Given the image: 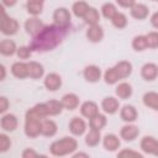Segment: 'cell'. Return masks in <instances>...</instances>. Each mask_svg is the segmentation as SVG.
<instances>
[{
  "instance_id": "cell-39",
  "label": "cell",
  "mask_w": 158,
  "mask_h": 158,
  "mask_svg": "<svg viewBox=\"0 0 158 158\" xmlns=\"http://www.w3.org/2000/svg\"><path fill=\"white\" fill-rule=\"evenodd\" d=\"M10 147H11V139H10V137L5 132L0 133V152L1 153H5V152H7L10 149Z\"/></svg>"
},
{
  "instance_id": "cell-36",
  "label": "cell",
  "mask_w": 158,
  "mask_h": 158,
  "mask_svg": "<svg viewBox=\"0 0 158 158\" xmlns=\"http://www.w3.org/2000/svg\"><path fill=\"white\" fill-rule=\"evenodd\" d=\"M102 77H104V81L106 84H109V85H114V84H116V83L120 81V78H118V75H117V73H116V70H115L114 67L107 68L105 70V73H104Z\"/></svg>"
},
{
  "instance_id": "cell-15",
  "label": "cell",
  "mask_w": 158,
  "mask_h": 158,
  "mask_svg": "<svg viewBox=\"0 0 158 158\" xmlns=\"http://www.w3.org/2000/svg\"><path fill=\"white\" fill-rule=\"evenodd\" d=\"M86 38L89 42H93V43H98V42H101L102 38H104V30L102 27L96 23V25H90L86 30Z\"/></svg>"
},
{
  "instance_id": "cell-14",
  "label": "cell",
  "mask_w": 158,
  "mask_h": 158,
  "mask_svg": "<svg viewBox=\"0 0 158 158\" xmlns=\"http://www.w3.org/2000/svg\"><path fill=\"white\" fill-rule=\"evenodd\" d=\"M101 109L107 115H114L120 109V101L114 96H106L101 101Z\"/></svg>"
},
{
  "instance_id": "cell-7",
  "label": "cell",
  "mask_w": 158,
  "mask_h": 158,
  "mask_svg": "<svg viewBox=\"0 0 158 158\" xmlns=\"http://www.w3.org/2000/svg\"><path fill=\"white\" fill-rule=\"evenodd\" d=\"M25 31L26 33H28L30 36H36L37 33L41 32V30L44 27L43 22L37 17V16H32V17H28L26 21H25Z\"/></svg>"
},
{
  "instance_id": "cell-18",
  "label": "cell",
  "mask_w": 158,
  "mask_h": 158,
  "mask_svg": "<svg viewBox=\"0 0 158 158\" xmlns=\"http://www.w3.org/2000/svg\"><path fill=\"white\" fill-rule=\"evenodd\" d=\"M102 146L109 152H115L120 148L121 141L115 133H107L102 137Z\"/></svg>"
},
{
  "instance_id": "cell-13",
  "label": "cell",
  "mask_w": 158,
  "mask_h": 158,
  "mask_svg": "<svg viewBox=\"0 0 158 158\" xmlns=\"http://www.w3.org/2000/svg\"><path fill=\"white\" fill-rule=\"evenodd\" d=\"M141 77L146 81H153L158 77V65L152 62L143 64L141 68Z\"/></svg>"
},
{
  "instance_id": "cell-24",
  "label": "cell",
  "mask_w": 158,
  "mask_h": 158,
  "mask_svg": "<svg viewBox=\"0 0 158 158\" xmlns=\"http://www.w3.org/2000/svg\"><path fill=\"white\" fill-rule=\"evenodd\" d=\"M62 104H63L65 110L73 111L79 106V96L77 94H74V93H68V94L63 95Z\"/></svg>"
},
{
  "instance_id": "cell-26",
  "label": "cell",
  "mask_w": 158,
  "mask_h": 158,
  "mask_svg": "<svg viewBox=\"0 0 158 158\" xmlns=\"http://www.w3.org/2000/svg\"><path fill=\"white\" fill-rule=\"evenodd\" d=\"M28 63V78L31 79H41L44 74V68L41 63L31 60Z\"/></svg>"
},
{
  "instance_id": "cell-16",
  "label": "cell",
  "mask_w": 158,
  "mask_h": 158,
  "mask_svg": "<svg viewBox=\"0 0 158 158\" xmlns=\"http://www.w3.org/2000/svg\"><path fill=\"white\" fill-rule=\"evenodd\" d=\"M120 117L126 123H132L137 120L138 112L133 105H123L120 110Z\"/></svg>"
},
{
  "instance_id": "cell-9",
  "label": "cell",
  "mask_w": 158,
  "mask_h": 158,
  "mask_svg": "<svg viewBox=\"0 0 158 158\" xmlns=\"http://www.w3.org/2000/svg\"><path fill=\"white\" fill-rule=\"evenodd\" d=\"M68 127H69L70 133H72L73 136H75V137L83 136V135L85 133V131H86V123H85V121H84L81 117H79V116H74V117L69 121Z\"/></svg>"
},
{
  "instance_id": "cell-6",
  "label": "cell",
  "mask_w": 158,
  "mask_h": 158,
  "mask_svg": "<svg viewBox=\"0 0 158 158\" xmlns=\"http://www.w3.org/2000/svg\"><path fill=\"white\" fill-rule=\"evenodd\" d=\"M70 11L67 7H58L53 12V21L59 26H70Z\"/></svg>"
},
{
  "instance_id": "cell-8",
  "label": "cell",
  "mask_w": 158,
  "mask_h": 158,
  "mask_svg": "<svg viewBox=\"0 0 158 158\" xmlns=\"http://www.w3.org/2000/svg\"><path fill=\"white\" fill-rule=\"evenodd\" d=\"M83 77L88 83H98L102 77V72H101L99 65L90 64V65H86L84 68Z\"/></svg>"
},
{
  "instance_id": "cell-25",
  "label": "cell",
  "mask_w": 158,
  "mask_h": 158,
  "mask_svg": "<svg viewBox=\"0 0 158 158\" xmlns=\"http://www.w3.org/2000/svg\"><path fill=\"white\" fill-rule=\"evenodd\" d=\"M17 52V47H16V43L10 40V38H5L0 42V53L2 56H6V57H11L14 56L15 53Z\"/></svg>"
},
{
  "instance_id": "cell-23",
  "label": "cell",
  "mask_w": 158,
  "mask_h": 158,
  "mask_svg": "<svg viewBox=\"0 0 158 158\" xmlns=\"http://www.w3.org/2000/svg\"><path fill=\"white\" fill-rule=\"evenodd\" d=\"M132 93H133V90H132L131 84H128V83H126V81L118 83V84L116 85V88H115V94H116V96H117L118 99H122V100H126V99L131 98V96H132Z\"/></svg>"
},
{
  "instance_id": "cell-31",
  "label": "cell",
  "mask_w": 158,
  "mask_h": 158,
  "mask_svg": "<svg viewBox=\"0 0 158 158\" xmlns=\"http://www.w3.org/2000/svg\"><path fill=\"white\" fill-rule=\"evenodd\" d=\"M46 105H47V110H48V116H57V115H60L62 111L64 110V106L62 104V100H48L46 101Z\"/></svg>"
},
{
  "instance_id": "cell-33",
  "label": "cell",
  "mask_w": 158,
  "mask_h": 158,
  "mask_svg": "<svg viewBox=\"0 0 158 158\" xmlns=\"http://www.w3.org/2000/svg\"><path fill=\"white\" fill-rule=\"evenodd\" d=\"M83 20H84V22L86 23V25H96V23H99V20H100V14H99V11H98V9H95V7H89V10H88V12L85 14V16L83 17Z\"/></svg>"
},
{
  "instance_id": "cell-11",
  "label": "cell",
  "mask_w": 158,
  "mask_h": 158,
  "mask_svg": "<svg viewBox=\"0 0 158 158\" xmlns=\"http://www.w3.org/2000/svg\"><path fill=\"white\" fill-rule=\"evenodd\" d=\"M43 85L49 91H57L62 86V77L58 73H48L44 77Z\"/></svg>"
},
{
  "instance_id": "cell-10",
  "label": "cell",
  "mask_w": 158,
  "mask_h": 158,
  "mask_svg": "<svg viewBox=\"0 0 158 158\" xmlns=\"http://www.w3.org/2000/svg\"><path fill=\"white\" fill-rule=\"evenodd\" d=\"M0 126L4 132H14L19 126V120L14 114H2Z\"/></svg>"
},
{
  "instance_id": "cell-27",
  "label": "cell",
  "mask_w": 158,
  "mask_h": 158,
  "mask_svg": "<svg viewBox=\"0 0 158 158\" xmlns=\"http://www.w3.org/2000/svg\"><path fill=\"white\" fill-rule=\"evenodd\" d=\"M142 101H143V105L154 110V111H158V93L156 91H147L143 98H142Z\"/></svg>"
},
{
  "instance_id": "cell-38",
  "label": "cell",
  "mask_w": 158,
  "mask_h": 158,
  "mask_svg": "<svg viewBox=\"0 0 158 158\" xmlns=\"http://www.w3.org/2000/svg\"><path fill=\"white\" fill-rule=\"evenodd\" d=\"M146 40H147V46L148 48L156 49L158 48V31H151L146 35Z\"/></svg>"
},
{
  "instance_id": "cell-3",
  "label": "cell",
  "mask_w": 158,
  "mask_h": 158,
  "mask_svg": "<svg viewBox=\"0 0 158 158\" xmlns=\"http://www.w3.org/2000/svg\"><path fill=\"white\" fill-rule=\"evenodd\" d=\"M42 120L40 116H37L32 109H28L25 115V126L23 131L25 135L30 138H36L41 135V126H42Z\"/></svg>"
},
{
  "instance_id": "cell-12",
  "label": "cell",
  "mask_w": 158,
  "mask_h": 158,
  "mask_svg": "<svg viewBox=\"0 0 158 158\" xmlns=\"http://www.w3.org/2000/svg\"><path fill=\"white\" fill-rule=\"evenodd\" d=\"M139 135V128L132 123H127L121 127L120 130V137L126 141V142H132L135 141Z\"/></svg>"
},
{
  "instance_id": "cell-17",
  "label": "cell",
  "mask_w": 158,
  "mask_h": 158,
  "mask_svg": "<svg viewBox=\"0 0 158 158\" xmlns=\"http://www.w3.org/2000/svg\"><path fill=\"white\" fill-rule=\"evenodd\" d=\"M11 74L17 79L28 78V63L27 62H14L11 65Z\"/></svg>"
},
{
  "instance_id": "cell-45",
  "label": "cell",
  "mask_w": 158,
  "mask_h": 158,
  "mask_svg": "<svg viewBox=\"0 0 158 158\" xmlns=\"http://www.w3.org/2000/svg\"><path fill=\"white\" fill-rule=\"evenodd\" d=\"M151 23H152V26H153L154 28L158 30V11L154 12V14L151 16Z\"/></svg>"
},
{
  "instance_id": "cell-29",
  "label": "cell",
  "mask_w": 158,
  "mask_h": 158,
  "mask_svg": "<svg viewBox=\"0 0 158 158\" xmlns=\"http://www.w3.org/2000/svg\"><path fill=\"white\" fill-rule=\"evenodd\" d=\"M107 123V118L105 115L102 114H96L95 116H93L91 118H89V127L91 130H98V131H101Z\"/></svg>"
},
{
  "instance_id": "cell-22",
  "label": "cell",
  "mask_w": 158,
  "mask_h": 158,
  "mask_svg": "<svg viewBox=\"0 0 158 158\" xmlns=\"http://www.w3.org/2000/svg\"><path fill=\"white\" fill-rule=\"evenodd\" d=\"M58 131L57 123L51 118H43L41 126V135L44 137H53Z\"/></svg>"
},
{
  "instance_id": "cell-48",
  "label": "cell",
  "mask_w": 158,
  "mask_h": 158,
  "mask_svg": "<svg viewBox=\"0 0 158 158\" xmlns=\"http://www.w3.org/2000/svg\"><path fill=\"white\" fill-rule=\"evenodd\" d=\"M0 70H1V77H0V79L4 80V79H5V75H6V68H5L4 64L0 65Z\"/></svg>"
},
{
  "instance_id": "cell-19",
  "label": "cell",
  "mask_w": 158,
  "mask_h": 158,
  "mask_svg": "<svg viewBox=\"0 0 158 158\" xmlns=\"http://www.w3.org/2000/svg\"><path fill=\"white\" fill-rule=\"evenodd\" d=\"M130 14L133 19L136 20H144L148 17L149 15V9L147 5L141 4V2H136L135 5H132L130 7Z\"/></svg>"
},
{
  "instance_id": "cell-37",
  "label": "cell",
  "mask_w": 158,
  "mask_h": 158,
  "mask_svg": "<svg viewBox=\"0 0 158 158\" xmlns=\"http://www.w3.org/2000/svg\"><path fill=\"white\" fill-rule=\"evenodd\" d=\"M100 11H101V15H102L105 19L111 20L112 16L117 12V9H116L115 4H112V2H105V4H102Z\"/></svg>"
},
{
  "instance_id": "cell-1",
  "label": "cell",
  "mask_w": 158,
  "mask_h": 158,
  "mask_svg": "<svg viewBox=\"0 0 158 158\" xmlns=\"http://www.w3.org/2000/svg\"><path fill=\"white\" fill-rule=\"evenodd\" d=\"M70 26H59L56 23L44 25L40 33L32 37L30 47L33 52H48L58 47L69 32Z\"/></svg>"
},
{
  "instance_id": "cell-43",
  "label": "cell",
  "mask_w": 158,
  "mask_h": 158,
  "mask_svg": "<svg viewBox=\"0 0 158 158\" xmlns=\"http://www.w3.org/2000/svg\"><path fill=\"white\" fill-rule=\"evenodd\" d=\"M9 106H10V102H9L6 96H0V112L5 114L9 109Z\"/></svg>"
},
{
  "instance_id": "cell-30",
  "label": "cell",
  "mask_w": 158,
  "mask_h": 158,
  "mask_svg": "<svg viewBox=\"0 0 158 158\" xmlns=\"http://www.w3.org/2000/svg\"><path fill=\"white\" fill-rule=\"evenodd\" d=\"M89 7H90V6H89L88 2H85V1H83V0H78V1H75V2L73 4V6H72V12H73V15H74L75 17L83 19V17L85 16V14L88 12Z\"/></svg>"
},
{
  "instance_id": "cell-20",
  "label": "cell",
  "mask_w": 158,
  "mask_h": 158,
  "mask_svg": "<svg viewBox=\"0 0 158 158\" xmlns=\"http://www.w3.org/2000/svg\"><path fill=\"white\" fill-rule=\"evenodd\" d=\"M80 114L85 118H91L93 116L99 114V106H98V104L95 101H91V100L84 101L80 105Z\"/></svg>"
},
{
  "instance_id": "cell-5",
  "label": "cell",
  "mask_w": 158,
  "mask_h": 158,
  "mask_svg": "<svg viewBox=\"0 0 158 158\" xmlns=\"http://www.w3.org/2000/svg\"><path fill=\"white\" fill-rule=\"evenodd\" d=\"M139 147L143 153L158 157V139H156L153 136H144L141 139Z\"/></svg>"
},
{
  "instance_id": "cell-2",
  "label": "cell",
  "mask_w": 158,
  "mask_h": 158,
  "mask_svg": "<svg viewBox=\"0 0 158 158\" xmlns=\"http://www.w3.org/2000/svg\"><path fill=\"white\" fill-rule=\"evenodd\" d=\"M78 149V141L74 137H62L60 139L53 141L49 146V153L54 157H64L73 154Z\"/></svg>"
},
{
  "instance_id": "cell-28",
  "label": "cell",
  "mask_w": 158,
  "mask_h": 158,
  "mask_svg": "<svg viewBox=\"0 0 158 158\" xmlns=\"http://www.w3.org/2000/svg\"><path fill=\"white\" fill-rule=\"evenodd\" d=\"M43 4L44 0H27L26 2V9L27 12L31 16H38L43 11Z\"/></svg>"
},
{
  "instance_id": "cell-46",
  "label": "cell",
  "mask_w": 158,
  "mask_h": 158,
  "mask_svg": "<svg viewBox=\"0 0 158 158\" xmlns=\"http://www.w3.org/2000/svg\"><path fill=\"white\" fill-rule=\"evenodd\" d=\"M16 2H17V0H1V4L4 7H12Z\"/></svg>"
},
{
  "instance_id": "cell-49",
  "label": "cell",
  "mask_w": 158,
  "mask_h": 158,
  "mask_svg": "<svg viewBox=\"0 0 158 158\" xmlns=\"http://www.w3.org/2000/svg\"><path fill=\"white\" fill-rule=\"evenodd\" d=\"M153 1H158V0H153Z\"/></svg>"
},
{
  "instance_id": "cell-21",
  "label": "cell",
  "mask_w": 158,
  "mask_h": 158,
  "mask_svg": "<svg viewBox=\"0 0 158 158\" xmlns=\"http://www.w3.org/2000/svg\"><path fill=\"white\" fill-rule=\"evenodd\" d=\"M114 68H115L120 80L128 78L131 75V73H132V64L128 60H120L114 65Z\"/></svg>"
},
{
  "instance_id": "cell-35",
  "label": "cell",
  "mask_w": 158,
  "mask_h": 158,
  "mask_svg": "<svg viewBox=\"0 0 158 158\" xmlns=\"http://www.w3.org/2000/svg\"><path fill=\"white\" fill-rule=\"evenodd\" d=\"M132 48L136 51V52H142L144 49L148 48L147 46V40H146V35H138V36H135L132 38V43H131Z\"/></svg>"
},
{
  "instance_id": "cell-34",
  "label": "cell",
  "mask_w": 158,
  "mask_h": 158,
  "mask_svg": "<svg viewBox=\"0 0 158 158\" xmlns=\"http://www.w3.org/2000/svg\"><path fill=\"white\" fill-rule=\"evenodd\" d=\"M110 21H111L112 26L116 27L117 30H122V28H125L127 26V16L123 12H120V11H117L112 16V19Z\"/></svg>"
},
{
  "instance_id": "cell-41",
  "label": "cell",
  "mask_w": 158,
  "mask_h": 158,
  "mask_svg": "<svg viewBox=\"0 0 158 158\" xmlns=\"http://www.w3.org/2000/svg\"><path fill=\"white\" fill-rule=\"evenodd\" d=\"M125 156H133V157H138V158H142L143 154L137 152V151H132V149H127V148H123L121 151L117 152V157H125Z\"/></svg>"
},
{
  "instance_id": "cell-42",
  "label": "cell",
  "mask_w": 158,
  "mask_h": 158,
  "mask_svg": "<svg viewBox=\"0 0 158 158\" xmlns=\"http://www.w3.org/2000/svg\"><path fill=\"white\" fill-rule=\"evenodd\" d=\"M37 156H38V153L33 148H25L22 151V153H21V157L22 158H35Z\"/></svg>"
},
{
  "instance_id": "cell-40",
  "label": "cell",
  "mask_w": 158,
  "mask_h": 158,
  "mask_svg": "<svg viewBox=\"0 0 158 158\" xmlns=\"http://www.w3.org/2000/svg\"><path fill=\"white\" fill-rule=\"evenodd\" d=\"M32 52H33V51L31 49L30 46H21V47L17 48L16 54H17V57H19L20 59H28V58L31 57Z\"/></svg>"
},
{
  "instance_id": "cell-4",
  "label": "cell",
  "mask_w": 158,
  "mask_h": 158,
  "mask_svg": "<svg viewBox=\"0 0 158 158\" xmlns=\"http://www.w3.org/2000/svg\"><path fill=\"white\" fill-rule=\"evenodd\" d=\"M19 31V22L16 19L7 16L2 6V19H1V33L5 36H14Z\"/></svg>"
},
{
  "instance_id": "cell-47",
  "label": "cell",
  "mask_w": 158,
  "mask_h": 158,
  "mask_svg": "<svg viewBox=\"0 0 158 158\" xmlns=\"http://www.w3.org/2000/svg\"><path fill=\"white\" fill-rule=\"evenodd\" d=\"M74 158H78V157H85V158H89V154L88 153H84V152H74L73 154H72Z\"/></svg>"
},
{
  "instance_id": "cell-44",
  "label": "cell",
  "mask_w": 158,
  "mask_h": 158,
  "mask_svg": "<svg viewBox=\"0 0 158 158\" xmlns=\"http://www.w3.org/2000/svg\"><path fill=\"white\" fill-rule=\"evenodd\" d=\"M116 2L123 9H130L132 5L136 4V0H116Z\"/></svg>"
},
{
  "instance_id": "cell-32",
  "label": "cell",
  "mask_w": 158,
  "mask_h": 158,
  "mask_svg": "<svg viewBox=\"0 0 158 158\" xmlns=\"http://www.w3.org/2000/svg\"><path fill=\"white\" fill-rule=\"evenodd\" d=\"M102 137H101V133L100 131L98 130H89V132L85 135V144L89 146V147H96L100 142H101Z\"/></svg>"
}]
</instances>
